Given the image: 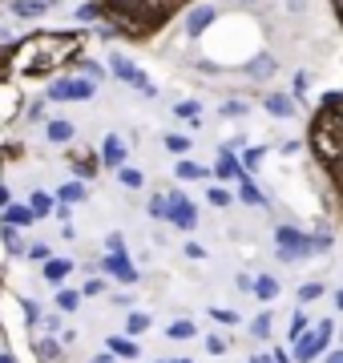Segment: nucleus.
<instances>
[{
	"mask_svg": "<svg viewBox=\"0 0 343 363\" xmlns=\"http://www.w3.org/2000/svg\"><path fill=\"white\" fill-rule=\"evenodd\" d=\"M307 150L315 157L319 174L327 178L331 198L343 214V89L323 93L307 117Z\"/></svg>",
	"mask_w": 343,
	"mask_h": 363,
	"instance_id": "f257e3e1",
	"label": "nucleus"
},
{
	"mask_svg": "<svg viewBox=\"0 0 343 363\" xmlns=\"http://www.w3.org/2000/svg\"><path fill=\"white\" fill-rule=\"evenodd\" d=\"M198 0H101V21L109 33L125 40H150L162 28L186 16Z\"/></svg>",
	"mask_w": 343,
	"mask_h": 363,
	"instance_id": "f03ea898",
	"label": "nucleus"
},
{
	"mask_svg": "<svg viewBox=\"0 0 343 363\" xmlns=\"http://www.w3.org/2000/svg\"><path fill=\"white\" fill-rule=\"evenodd\" d=\"M331 339H335V323H331V319H319L311 331H303V335L295 339V347H291V363H315V359H323Z\"/></svg>",
	"mask_w": 343,
	"mask_h": 363,
	"instance_id": "7ed1b4c3",
	"label": "nucleus"
},
{
	"mask_svg": "<svg viewBox=\"0 0 343 363\" xmlns=\"http://www.w3.org/2000/svg\"><path fill=\"white\" fill-rule=\"evenodd\" d=\"M109 73H113L121 85H130V89L145 93V97H154V93H158V85L150 81V73H142V69L125 57V52H109Z\"/></svg>",
	"mask_w": 343,
	"mask_h": 363,
	"instance_id": "20e7f679",
	"label": "nucleus"
},
{
	"mask_svg": "<svg viewBox=\"0 0 343 363\" xmlns=\"http://www.w3.org/2000/svg\"><path fill=\"white\" fill-rule=\"evenodd\" d=\"M97 97V81L89 77H61L49 85V101H93Z\"/></svg>",
	"mask_w": 343,
	"mask_h": 363,
	"instance_id": "39448f33",
	"label": "nucleus"
},
{
	"mask_svg": "<svg viewBox=\"0 0 343 363\" xmlns=\"http://www.w3.org/2000/svg\"><path fill=\"white\" fill-rule=\"evenodd\" d=\"M275 242H279V259L283 262H295V259L311 255V234L295 230V226H275Z\"/></svg>",
	"mask_w": 343,
	"mask_h": 363,
	"instance_id": "423d86ee",
	"label": "nucleus"
},
{
	"mask_svg": "<svg viewBox=\"0 0 343 363\" xmlns=\"http://www.w3.org/2000/svg\"><path fill=\"white\" fill-rule=\"evenodd\" d=\"M166 198H170V222L174 226H178V230H194V226H198V206L186 194H178V190L166 194Z\"/></svg>",
	"mask_w": 343,
	"mask_h": 363,
	"instance_id": "0eeeda50",
	"label": "nucleus"
},
{
	"mask_svg": "<svg viewBox=\"0 0 343 363\" xmlns=\"http://www.w3.org/2000/svg\"><path fill=\"white\" fill-rule=\"evenodd\" d=\"M182 21H186V37L198 40L202 33H206V28H210L214 21H218V13H214V4H194V9H190V13L182 16Z\"/></svg>",
	"mask_w": 343,
	"mask_h": 363,
	"instance_id": "6e6552de",
	"label": "nucleus"
},
{
	"mask_svg": "<svg viewBox=\"0 0 343 363\" xmlns=\"http://www.w3.org/2000/svg\"><path fill=\"white\" fill-rule=\"evenodd\" d=\"M101 267H106V274H113V279H118V283H125V286L137 283V267L130 262V255H125V250H121V255H106V262H101Z\"/></svg>",
	"mask_w": 343,
	"mask_h": 363,
	"instance_id": "1a4fd4ad",
	"label": "nucleus"
},
{
	"mask_svg": "<svg viewBox=\"0 0 343 363\" xmlns=\"http://www.w3.org/2000/svg\"><path fill=\"white\" fill-rule=\"evenodd\" d=\"M125 157H130V145H125V138H118V133H109L106 142H101V166L121 169V166H125Z\"/></svg>",
	"mask_w": 343,
	"mask_h": 363,
	"instance_id": "9d476101",
	"label": "nucleus"
},
{
	"mask_svg": "<svg viewBox=\"0 0 343 363\" xmlns=\"http://www.w3.org/2000/svg\"><path fill=\"white\" fill-rule=\"evenodd\" d=\"M275 73H279L275 52H259L254 61H247V77H254V81H266V77H275Z\"/></svg>",
	"mask_w": 343,
	"mask_h": 363,
	"instance_id": "9b49d317",
	"label": "nucleus"
},
{
	"mask_svg": "<svg viewBox=\"0 0 343 363\" xmlns=\"http://www.w3.org/2000/svg\"><path fill=\"white\" fill-rule=\"evenodd\" d=\"M0 222H4V226H33L37 214H33V206H25V202H13V206H4Z\"/></svg>",
	"mask_w": 343,
	"mask_h": 363,
	"instance_id": "f8f14e48",
	"label": "nucleus"
},
{
	"mask_svg": "<svg viewBox=\"0 0 343 363\" xmlns=\"http://www.w3.org/2000/svg\"><path fill=\"white\" fill-rule=\"evenodd\" d=\"M214 178L218 182H238V178H247V169H242V162H235L230 150H226V154L218 157V166H214Z\"/></svg>",
	"mask_w": 343,
	"mask_h": 363,
	"instance_id": "ddd939ff",
	"label": "nucleus"
},
{
	"mask_svg": "<svg viewBox=\"0 0 343 363\" xmlns=\"http://www.w3.org/2000/svg\"><path fill=\"white\" fill-rule=\"evenodd\" d=\"M263 105H266V113H271V117H295V97H283V93H266Z\"/></svg>",
	"mask_w": 343,
	"mask_h": 363,
	"instance_id": "4468645a",
	"label": "nucleus"
},
{
	"mask_svg": "<svg viewBox=\"0 0 343 363\" xmlns=\"http://www.w3.org/2000/svg\"><path fill=\"white\" fill-rule=\"evenodd\" d=\"M69 274H73V262H69V259H49V262H45V283H49V286H61Z\"/></svg>",
	"mask_w": 343,
	"mask_h": 363,
	"instance_id": "2eb2a0df",
	"label": "nucleus"
},
{
	"mask_svg": "<svg viewBox=\"0 0 343 363\" xmlns=\"http://www.w3.org/2000/svg\"><path fill=\"white\" fill-rule=\"evenodd\" d=\"M238 198L247 202V206H266V194L254 186V178L247 174V178H238Z\"/></svg>",
	"mask_w": 343,
	"mask_h": 363,
	"instance_id": "dca6fc26",
	"label": "nucleus"
},
{
	"mask_svg": "<svg viewBox=\"0 0 343 363\" xmlns=\"http://www.w3.org/2000/svg\"><path fill=\"white\" fill-rule=\"evenodd\" d=\"M13 13L21 16V21H33V16L49 13V0H13Z\"/></svg>",
	"mask_w": 343,
	"mask_h": 363,
	"instance_id": "f3484780",
	"label": "nucleus"
},
{
	"mask_svg": "<svg viewBox=\"0 0 343 363\" xmlns=\"http://www.w3.org/2000/svg\"><path fill=\"white\" fill-rule=\"evenodd\" d=\"M45 133H49V142H73V121H65V117H53V121H49V125H45Z\"/></svg>",
	"mask_w": 343,
	"mask_h": 363,
	"instance_id": "a211bd4d",
	"label": "nucleus"
},
{
	"mask_svg": "<svg viewBox=\"0 0 343 363\" xmlns=\"http://www.w3.org/2000/svg\"><path fill=\"white\" fill-rule=\"evenodd\" d=\"M106 347H109V355H121V359H133V355H137V343H133L130 335H109Z\"/></svg>",
	"mask_w": 343,
	"mask_h": 363,
	"instance_id": "6ab92c4d",
	"label": "nucleus"
},
{
	"mask_svg": "<svg viewBox=\"0 0 343 363\" xmlns=\"http://www.w3.org/2000/svg\"><path fill=\"white\" fill-rule=\"evenodd\" d=\"M279 279H271V274H254V295L263 298V303H271V298H279Z\"/></svg>",
	"mask_w": 343,
	"mask_h": 363,
	"instance_id": "aec40b11",
	"label": "nucleus"
},
{
	"mask_svg": "<svg viewBox=\"0 0 343 363\" xmlns=\"http://www.w3.org/2000/svg\"><path fill=\"white\" fill-rule=\"evenodd\" d=\"M174 174H178V178H210V169L206 166H198V162H186V157H178V166H174Z\"/></svg>",
	"mask_w": 343,
	"mask_h": 363,
	"instance_id": "412c9836",
	"label": "nucleus"
},
{
	"mask_svg": "<svg viewBox=\"0 0 343 363\" xmlns=\"http://www.w3.org/2000/svg\"><path fill=\"white\" fill-rule=\"evenodd\" d=\"M166 335H170L174 343H178V339H194V335H198V327L190 323V319H174V323L166 327Z\"/></svg>",
	"mask_w": 343,
	"mask_h": 363,
	"instance_id": "4be33fe9",
	"label": "nucleus"
},
{
	"mask_svg": "<svg viewBox=\"0 0 343 363\" xmlns=\"http://www.w3.org/2000/svg\"><path fill=\"white\" fill-rule=\"evenodd\" d=\"M73 169H77L81 178H93V174L101 169V157H93V154H77V157H73Z\"/></svg>",
	"mask_w": 343,
	"mask_h": 363,
	"instance_id": "5701e85b",
	"label": "nucleus"
},
{
	"mask_svg": "<svg viewBox=\"0 0 343 363\" xmlns=\"http://www.w3.org/2000/svg\"><path fill=\"white\" fill-rule=\"evenodd\" d=\"M150 323H154V319H150V315L145 311H130V319H125V335H142V331H150Z\"/></svg>",
	"mask_w": 343,
	"mask_h": 363,
	"instance_id": "b1692460",
	"label": "nucleus"
},
{
	"mask_svg": "<svg viewBox=\"0 0 343 363\" xmlns=\"http://www.w3.org/2000/svg\"><path fill=\"white\" fill-rule=\"evenodd\" d=\"M118 182L125 186V190H142V186H145L142 169H133V166H121V169H118Z\"/></svg>",
	"mask_w": 343,
	"mask_h": 363,
	"instance_id": "393cba45",
	"label": "nucleus"
},
{
	"mask_svg": "<svg viewBox=\"0 0 343 363\" xmlns=\"http://www.w3.org/2000/svg\"><path fill=\"white\" fill-rule=\"evenodd\" d=\"M0 238H4V247H9V255H25V242H21V234H16V226H0Z\"/></svg>",
	"mask_w": 343,
	"mask_h": 363,
	"instance_id": "a878e982",
	"label": "nucleus"
},
{
	"mask_svg": "<svg viewBox=\"0 0 343 363\" xmlns=\"http://www.w3.org/2000/svg\"><path fill=\"white\" fill-rule=\"evenodd\" d=\"M73 202H85V186L81 182H65L61 186V206H73Z\"/></svg>",
	"mask_w": 343,
	"mask_h": 363,
	"instance_id": "bb28decb",
	"label": "nucleus"
},
{
	"mask_svg": "<svg viewBox=\"0 0 343 363\" xmlns=\"http://www.w3.org/2000/svg\"><path fill=\"white\" fill-rule=\"evenodd\" d=\"M81 307V291H65V286H61V291H57V311H77Z\"/></svg>",
	"mask_w": 343,
	"mask_h": 363,
	"instance_id": "cd10ccee",
	"label": "nucleus"
},
{
	"mask_svg": "<svg viewBox=\"0 0 343 363\" xmlns=\"http://www.w3.org/2000/svg\"><path fill=\"white\" fill-rule=\"evenodd\" d=\"M150 218H166V222H170V198H166V194L150 198Z\"/></svg>",
	"mask_w": 343,
	"mask_h": 363,
	"instance_id": "c85d7f7f",
	"label": "nucleus"
},
{
	"mask_svg": "<svg viewBox=\"0 0 343 363\" xmlns=\"http://www.w3.org/2000/svg\"><path fill=\"white\" fill-rule=\"evenodd\" d=\"M251 335H254V339H266V335H271V311H259V315L251 319Z\"/></svg>",
	"mask_w": 343,
	"mask_h": 363,
	"instance_id": "c756f323",
	"label": "nucleus"
},
{
	"mask_svg": "<svg viewBox=\"0 0 343 363\" xmlns=\"http://www.w3.org/2000/svg\"><path fill=\"white\" fill-rule=\"evenodd\" d=\"M202 105L198 101H178V105H174V117H190V121H202Z\"/></svg>",
	"mask_w": 343,
	"mask_h": 363,
	"instance_id": "7c9ffc66",
	"label": "nucleus"
},
{
	"mask_svg": "<svg viewBox=\"0 0 343 363\" xmlns=\"http://www.w3.org/2000/svg\"><path fill=\"white\" fill-rule=\"evenodd\" d=\"M28 206H33V214L40 218V214H49V210H53V198H49V194H40V190H37V194L28 198Z\"/></svg>",
	"mask_w": 343,
	"mask_h": 363,
	"instance_id": "2f4dec72",
	"label": "nucleus"
},
{
	"mask_svg": "<svg viewBox=\"0 0 343 363\" xmlns=\"http://www.w3.org/2000/svg\"><path fill=\"white\" fill-rule=\"evenodd\" d=\"M37 351H40V359H61V343H53V335H49V339H40Z\"/></svg>",
	"mask_w": 343,
	"mask_h": 363,
	"instance_id": "473e14b6",
	"label": "nucleus"
},
{
	"mask_svg": "<svg viewBox=\"0 0 343 363\" xmlns=\"http://www.w3.org/2000/svg\"><path fill=\"white\" fill-rule=\"evenodd\" d=\"M319 295H323V283H303V286H299V303H303V307H307V303H315Z\"/></svg>",
	"mask_w": 343,
	"mask_h": 363,
	"instance_id": "72a5a7b5",
	"label": "nucleus"
},
{
	"mask_svg": "<svg viewBox=\"0 0 343 363\" xmlns=\"http://www.w3.org/2000/svg\"><path fill=\"white\" fill-rule=\"evenodd\" d=\"M97 16H101V0H85L77 9V21H97Z\"/></svg>",
	"mask_w": 343,
	"mask_h": 363,
	"instance_id": "f704fd0d",
	"label": "nucleus"
},
{
	"mask_svg": "<svg viewBox=\"0 0 343 363\" xmlns=\"http://www.w3.org/2000/svg\"><path fill=\"white\" fill-rule=\"evenodd\" d=\"M162 142H166V150H174V154H178V157H182L186 150H190V138H178V133H166Z\"/></svg>",
	"mask_w": 343,
	"mask_h": 363,
	"instance_id": "c9c22d12",
	"label": "nucleus"
},
{
	"mask_svg": "<svg viewBox=\"0 0 343 363\" xmlns=\"http://www.w3.org/2000/svg\"><path fill=\"white\" fill-rule=\"evenodd\" d=\"M25 255H28L33 262H49V259H53V250H49V242H33V247H28Z\"/></svg>",
	"mask_w": 343,
	"mask_h": 363,
	"instance_id": "e433bc0d",
	"label": "nucleus"
},
{
	"mask_svg": "<svg viewBox=\"0 0 343 363\" xmlns=\"http://www.w3.org/2000/svg\"><path fill=\"white\" fill-rule=\"evenodd\" d=\"M263 166V150H242V169L251 174V169Z\"/></svg>",
	"mask_w": 343,
	"mask_h": 363,
	"instance_id": "4c0bfd02",
	"label": "nucleus"
},
{
	"mask_svg": "<svg viewBox=\"0 0 343 363\" xmlns=\"http://www.w3.org/2000/svg\"><path fill=\"white\" fill-rule=\"evenodd\" d=\"M303 331H307V311H295V319H291V331H287L291 343H295V339L303 335Z\"/></svg>",
	"mask_w": 343,
	"mask_h": 363,
	"instance_id": "58836bf2",
	"label": "nucleus"
},
{
	"mask_svg": "<svg viewBox=\"0 0 343 363\" xmlns=\"http://www.w3.org/2000/svg\"><path fill=\"white\" fill-rule=\"evenodd\" d=\"M206 198H210V206H230V194H226L223 186H210V190H206Z\"/></svg>",
	"mask_w": 343,
	"mask_h": 363,
	"instance_id": "ea45409f",
	"label": "nucleus"
},
{
	"mask_svg": "<svg viewBox=\"0 0 343 363\" xmlns=\"http://www.w3.org/2000/svg\"><path fill=\"white\" fill-rule=\"evenodd\" d=\"M214 319H218V323H226V327H235L238 323V311H230V307H214Z\"/></svg>",
	"mask_w": 343,
	"mask_h": 363,
	"instance_id": "a19ab883",
	"label": "nucleus"
},
{
	"mask_svg": "<svg viewBox=\"0 0 343 363\" xmlns=\"http://www.w3.org/2000/svg\"><path fill=\"white\" fill-rule=\"evenodd\" d=\"M106 291V283L101 279H85V286H81V298H93V295H101Z\"/></svg>",
	"mask_w": 343,
	"mask_h": 363,
	"instance_id": "79ce46f5",
	"label": "nucleus"
},
{
	"mask_svg": "<svg viewBox=\"0 0 343 363\" xmlns=\"http://www.w3.org/2000/svg\"><path fill=\"white\" fill-rule=\"evenodd\" d=\"M106 247H109V255H121V250H125V234H121V230H113V234L106 238Z\"/></svg>",
	"mask_w": 343,
	"mask_h": 363,
	"instance_id": "37998d69",
	"label": "nucleus"
},
{
	"mask_svg": "<svg viewBox=\"0 0 343 363\" xmlns=\"http://www.w3.org/2000/svg\"><path fill=\"white\" fill-rule=\"evenodd\" d=\"M226 347H230V343H226L223 335H206V351H210V355H223Z\"/></svg>",
	"mask_w": 343,
	"mask_h": 363,
	"instance_id": "c03bdc74",
	"label": "nucleus"
},
{
	"mask_svg": "<svg viewBox=\"0 0 343 363\" xmlns=\"http://www.w3.org/2000/svg\"><path fill=\"white\" fill-rule=\"evenodd\" d=\"M186 259H194V262H198V259H206V247H202V242H186Z\"/></svg>",
	"mask_w": 343,
	"mask_h": 363,
	"instance_id": "a18cd8bd",
	"label": "nucleus"
},
{
	"mask_svg": "<svg viewBox=\"0 0 343 363\" xmlns=\"http://www.w3.org/2000/svg\"><path fill=\"white\" fill-rule=\"evenodd\" d=\"M21 307H25V319H28V323H40V307L33 303V298H25Z\"/></svg>",
	"mask_w": 343,
	"mask_h": 363,
	"instance_id": "49530a36",
	"label": "nucleus"
},
{
	"mask_svg": "<svg viewBox=\"0 0 343 363\" xmlns=\"http://www.w3.org/2000/svg\"><path fill=\"white\" fill-rule=\"evenodd\" d=\"M307 97V73H295V101Z\"/></svg>",
	"mask_w": 343,
	"mask_h": 363,
	"instance_id": "de8ad7c7",
	"label": "nucleus"
},
{
	"mask_svg": "<svg viewBox=\"0 0 343 363\" xmlns=\"http://www.w3.org/2000/svg\"><path fill=\"white\" fill-rule=\"evenodd\" d=\"M223 113H226V117H242V113H247V105H242V101H226Z\"/></svg>",
	"mask_w": 343,
	"mask_h": 363,
	"instance_id": "09e8293b",
	"label": "nucleus"
},
{
	"mask_svg": "<svg viewBox=\"0 0 343 363\" xmlns=\"http://www.w3.org/2000/svg\"><path fill=\"white\" fill-rule=\"evenodd\" d=\"M45 327H49V335H57V331H61V319H57V315H45Z\"/></svg>",
	"mask_w": 343,
	"mask_h": 363,
	"instance_id": "8fccbe9b",
	"label": "nucleus"
},
{
	"mask_svg": "<svg viewBox=\"0 0 343 363\" xmlns=\"http://www.w3.org/2000/svg\"><path fill=\"white\" fill-rule=\"evenodd\" d=\"M331 4V13H335V21H339V28H343V0H327Z\"/></svg>",
	"mask_w": 343,
	"mask_h": 363,
	"instance_id": "3c124183",
	"label": "nucleus"
},
{
	"mask_svg": "<svg viewBox=\"0 0 343 363\" xmlns=\"http://www.w3.org/2000/svg\"><path fill=\"white\" fill-rule=\"evenodd\" d=\"M323 363H343V347L339 351H327V355H323Z\"/></svg>",
	"mask_w": 343,
	"mask_h": 363,
	"instance_id": "603ef678",
	"label": "nucleus"
},
{
	"mask_svg": "<svg viewBox=\"0 0 343 363\" xmlns=\"http://www.w3.org/2000/svg\"><path fill=\"white\" fill-rule=\"evenodd\" d=\"M4 206H13V198H9V190H4V186H0V210Z\"/></svg>",
	"mask_w": 343,
	"mask_h": 363,
	"instance_id": "864d4df0",
	"label": "nucleus"
},
{
	"mask_svg": "<svg viewBox=\"0 0 343 363\" xmlns=\"http://www.w3.org/2000/svg\"><path fill=\"white\" fill-rule=\"evenodd\" d=\"M251 363H275L271 355H251Z\"/></svg>",
	"mask_w": 343,
	"mask_h": 363,
	"instance_id": "5fc2aeb1",
	"label": "nucleus"
},
{
	"mask_svg": "<svg viewBox=\"0 0 343 363\" xmlns=\"http://www.w3.org/2000/svg\"><path fill=\"white\" fill-rule=\"evenodd\" d=\"M335 307H339V311H343V286H339V291H335Z\"/></svg>",
	"mask_w": 343,
	"mask_h": 363,
	"instance_id": "6e6d98bb",
	"label": "nucleus"
},
{
	"mask_svg": "<svg viewBox=\"0 0 343 363\" xmlns=\"http://www.w3.org/2000/svg\"><path fill=\"white\" fill-rule=\"evenodd\" d=\"M0 363H16V359H13V355H9V351H4V355H0Z\"/></svg>",
	"mask_w": 343,
	"mask_h": 363,
	"instance_id": "4d7b16f0",
	"label": "nucleus"
},
{
	"mask_svg": "<svg viewBox=\"0 0 343 363\" xmlns=\"http://www.w3.org/2000/svg\"><path fill=\"white\" fill-rule=\"evenodd\" d=\"M93 363H113V359H109V355H97V359H93Z\"/></svg>",
	"mask_w": 343,
	"mask_h": 363,
	"instance_id": "13d9d810",
	"label": "nucleus"
},
{
	"mask_svg": "<svg viewBox=\"0 0 343 363\" xmlns=\"http://www.w3.org/2000/svg\"><path fill=\"white\" fill-rule=\"evenodd\" d=\"M174 363H194V359H174Z\"/></svg>",
	"mask_w": 343,
	"mask_h": 363,
	"instance_id": "bf43d9fd",
	"label": "nucleus"
},
{
	"mask_svg": "<svg viewBox=\"0 0 343 363\" xmlns=\"http://www.w3.org/2000/svg\"><path fill=\"white\" fill-rule=\"evenodd\" d=\"M339 343H343V331H339Z\"/></svg>",
	"mask_w": 343,
	"mask_h": 363,
	"instance_id": "052dcab7",
	"label": "nucleus"
}]
</instances>
